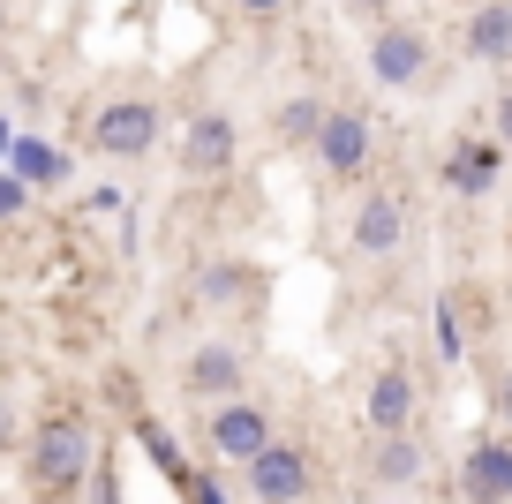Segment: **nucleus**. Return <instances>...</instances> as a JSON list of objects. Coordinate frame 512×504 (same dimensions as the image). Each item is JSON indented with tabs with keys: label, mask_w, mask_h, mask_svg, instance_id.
Masks as SVG:
<instances>
[{
	"label": "nucleus",
	"mask_w": 512,
	"mask_h": 504,
	"mask_svg": "<svg viewBox=\"0 0 512 504\" xmlns=\"http://www.w3.org/2000/svg\"><path fill=\"white\" fill-rule=\"evenodd\" d=\"M241 8H249V16H272V8H279V0H241Z\"/></svg>",
	"instance_id": "24"
},
{
	"label": "nucleus",
	"mask_w": 512,
	"mask_h": 504,
	"mask_svg": "<svg viewBox=\"0 0 512 504\" xmlns=\"http://www.w3.org/2000/svg\"><path fill=\"white\" fill-rule=\"evenodd\" d=\"M249 489H256V504H302L309 497V452L272 437L264 452L249 459Z\"/></svg>",
	"instance_id": "5"
},
{
	"label": "nucleus",
	"mask_w": 512,
	"mask_h": 504,
	"mask_svg": "<svg viewBox=\"0 0 512 504\" xmlns=\"http://www.w3.org/2000/svg\"><path fill=\"white\" fill-rule=\"evenodd\" d=\"M369 467H377V482H392V489H400V482H422V444H415V429H407V437H384Z\"/></svg>",
	"instance_id": "15"
},
{
	"label": "nucleus",
	"mask_w": 512,
	"mask_h": 504,
	"mask_svg": "<svg viewBox=\"0 0 512 504\" xmlns=\"http://www.w3.org/2000/svg\"><path fill=\"white\" fill-rule=\"evenodd\" d=\"M234 158H241L234 113H196L189 136H181V174L189 181H219V174H234Z\"/></svg>",
	"instance_id": "4"
},
{
	"label": "nucleus",
	"mask_w": 512,
	"mask_h": 504,
	"mask_svg": "<svg viewBox=\"0 0 512 504\" xmlns=\"http://www.w3.org/2000/svg\"><path fill=\"white\" fill-rule=\"evenodd\" d=\"M23 474H31L38 497H76L83 474H91V422L83 414H46L31 429V452H23Z\"/></svg>",
	"instance_id": "1"
},
{
	"label": "nucleus",
	"mask_w": 512,
	"mask_h": 504,
	"mask_svg": "<svg viewBox=\"0 0 512 504\" xmlns=\"http://www.w3.org/2000/svg\"><path fill=\"white\" fill-rule=\"evenodd\" d=\"M497 166H505V151L497 143H452V158H445V181H452V196H482L497 181Z\"/></svg>",
	"instance_id": "12"
},
{
	"label": "nucleus",
	"mask_w": 512,
	"mask_h": 504,
	"mask_svg": "<svg viewBox=\"0 0 512 504\" xmlns=\"http://www.w3.org/2000/svg\"><path fill=\"white\" fill-rule=\"evenodd\" d=\"M16 166H23L31 181H61V174H68V158L53 151V143H16Z\"/></svg>",
	"instance_id": "16"
},
{
	"label": "nucleus",
	"mask_w": 512,
	"mask_h": 504,
	"mask_svg": "<svg viewBox=\"0 0 512 504\" xmlns=\"http://www.w3.org/2000/svg\"><path fill=\"white\" fill-rule=\"evenodd\" d=\"M400 234H407V204L392 189H377V196L354 204V226H347L354 256H392V249H400Z\"/></svg>",
	"instance_id": "7"
},
{
	"label": "nucleus",
	"mask_w": 512,
	"mask_h": 504,
	"mask_svg": "<svg viewBox=\"0 0 512 504\" xmlns=\"http://www.w3.org/2000/svg\"><path fill=\"white\" fill-rule=\"evenodd\" d=\"M264 444H272V422H264V407H249V399H226V407H211V452H219V459H241V467H249Z\"/></svg>",
	"instance_id": "6"
},
{
	"label": "nucleus",
	"mask_w": 512,
	"mask_h": 504,
	"mask_svg": "<svg viewBox=\"0 0 512 504\" xmlns=\"http://www.w3.org/2000/svg\"><path fill=\"white\" fill-rule=\"evenodd\" d=\"M8 452H16V399L0 392V459H8Z\"/></svg>",
	"instance_id": "19"
},
{
	"label": "nucleus",
	"mask_w": 512,
	"mask_h": 504,
	"mask_svg": "<svg viewBox=\"0 0 512 504\" xmlns=\"http://www.w3.org/2000/svg\"><path fill=\"white\" fill-rule=\"evenodd\" d=\"M497 143H512V91L497 98Z\"/></svg>",
	"instance_id": "20"
},
{
	"label": "nucleus",
	"mask_w": 512,
	"mask_h": 504,
	"mask_svg": "<svg viewBox=\"0 0 512 504\" xmlns=\"http://www.w3.org/2000/svg\"><path fill=\"white\" fill-rule=\"evenodd\" d=\"M467 53L475 61H512V0H482L467 16Z\"/></svg>",
	"instance_id": "13"
},
{
	"label": "nucleus",
	"mask_w": 512,
	"mask_h": 504,
	"mask_svg": "<svg viewBox=\"0 0 512 504\" xmlns=\"http://www.w3.org/2000/svg\"><path fill=\"white\" fill-rule=\"evenodd\" d=\"M415 377H407V369H384L377 384H369V429H377V437H407V429H415Z\"/></svg>",
	"instance_id": "10"
},
{
	"label": "nucleus",
	"mask_w": 512,
	"mask_h": 504,
	"mask_svg": "<svg viewBox=\"0 0 512 504\" xmlns=\"http://www.w3.org/2000/svg\"><path fill=\"white\" fill-rule=\"evenodd\" d=\"M369 76H377L384 91H415V83L430 76V38H422L415 23H377V38H369Z\"/></svg>",
	"instance_id": "3"
},
{
	"label": "nucleus",
	"mask_w": 512,
	"mask_h": 504,
	"mask_svg": "<svg viewBox=\"0 0 512 504\" xmlns=\"http://www.w3.org/2000/svg\"><path fill=\"white\" fill-rule=\"evenodd\" d=\"M181 384H189V399H211V407H226V399L241 392V354L226 347V339H211V347H196V354H189Z\"/></svg>",
	"instance_id": "9"
},
{
	"label": "nucleus",
	"mask_w": 512,
	"mask_h": 504,
	"mask_svg": "<svg viewBox=\"0 0 512 504\" xmlns=\"http://www.w3.org/2000/svg\"><path fill=\"white\" fill-rule=\"evenodd\" d=\"M241 286H249V279H241V264H204V279H196V294H204V301H234Z\"/></svg>",
	"instance_id": "17"
},
{
	"label": "nucleus",
	"mask_w": 512,
	"mask_h": 504,
	"mask_svg": "<svg viewBox=\"0 0 512 504\" xmlns=\"http://www.w3.org/2000/svg\"><path fill=\"white\" fill-rule=\"evenodd\" d=\"M91 151H106V158H144V151H159V106H151V98H113V106H98Z\"/></svg>",
	"instance_id": "2"
},
{
	"label": "nucleus",
	"mask_w": 512,
	"mask_h": 504,
	"mask_svg": "<svg viewBox=\"0 0 512 504\" xmlns=\"http://www.w3.org/2000/svg\"><path fill=\"white\" fill-rule=\"evenodd\" d=\"M317 166L332 181H354L369 166V121H362V113L332 106V121H324V136H317Z\"/></svg>",
	"instance_id": "8"
},
{
	"label": "nucleus",
	"mask_w": 512,
	"mask_h": 504,
	"mask_svg": "<svg viewBox=\"0 0 512 504\" xmlns=\"http://www.w3.org/2000/svg\"><path fill=\"white\" fill-rule=\"evenodd\" d=\"M347 8H362V16H384V8H392V0H347Z\"/></svg>",
	"instance_id": "23"
},
{
	"label": "nucleus",
	"mask_w": 512,
	"mask_h": 504,
	"mask_svg": "<svg viewBox=\"0 0 512 504\" xmlns=\"http://www.w3.org/2000/svg\"><path fill=\"white\" fill-rule=\"evenodd\" d=\"M0 31H8V0H0Z\"/></svg>",
	"instance_id": "25"
},
{
	"label": "nucleus",
	"mask_w": 512,
	"mask_h": 504,
	"mask_svg": "<svg viewBox=\"0 0 512 504\" xmlns=\"http://www.w3.org/2000/svg\"><path fill=\"white\" fill-rule=\"evenodd\" d=\"M16 204H23V189H16V181H0V219H8Z\"/></svg>",
	"instance_id": "21"
},
{
	"label": "nucleus",
	"mask_w": 512,
	"mask_h": 504,
	"mask_svg": "<svg viewBox=\"0 0 512 504\" xmlns=\"http://www.w3.org/2000/svg\"><path fill=\"white\" fill-rule=\"evenodd\" d=\"M324 121H332V106H324V98H309V91H294L287 106H279V136H287L294 151H317Z\"/></svg>",
	"instance_id": "14"
},
{
	"label": "nucleus",
	"mask_w": 512,
	"mask_h": 504,
	"mask_svg": "<svg viewBox=\"0 0 512 504\" xmlns=\"http://www.w3.org/2000/svg\"><path fill=\"white\" fill-rule=\"evenodd\" d=\"M497 414H505V422H512V377L497 384Z\"/></svg>",
	"instance_id": "22"
},
{
	"label": "nucleus",
	"mask_w": 512,
	"mask_h": 504,
	"mask_svg": "<svg viewBox=\"0 0 512 504\" xmlns=\"http://www.w3.org/2000/svg\"><path fill=\"white\" fill-rule=\"evenodd\" d=\"M437 354L460 362V309H452V301H437Z\"/></svg>",
	"instance_id": "18"
},
{
	"label": "nucleus",
	"mask_w": 512,
	"mask_h": 504,
	"mask_svg": "<svg viewBox=\"0 0 512 504\" xmlns=\"http://www.w3.org/2000/svg\"><path fill=\"white\" fill-rule=\"evenodd\" d=\"M467 497H475V504H505L512 497V444L505 437H482L475 444V452H467Z\"/></svg>",
	"instance_id": "11"
}]
</instances>
